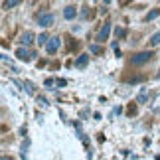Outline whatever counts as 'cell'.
<instances>
[{"mask_svg":"<svg viewBox=\"0 0 160 160\" xmlns=\"http://www.w3.org/2000/svg\"><path fill=\"white\" fill-rule=\"evenodd\" d=\"M24 87H26V91H28L30 95H34V85L30 83V81H24Z\"/></svg>","mask_w":160,"mask_h":160,"instance_id":"cell-17","label":"cell"},{"mask_svg":"<svg viewBox=\"0 0 160 160\" xmlns=\"http://www.w3.org/2000/svg\"><path fill=\"white\" fill-rule=\"evenodd\" d=\"M20 42H22L24 46H30V44L34 42V34H32V32H24L22 38H20Z\"/></svg>","mask_w":160,"mask_h":160,"instance_id":"cell-7","label":"cell"},{"mask_svg":"<svg viewBox=\"0 0 160 160\" xmlns=\"http://www.w3.org/2000/svg\"><path fill=\"white\" fill-rule=\"evenodd\" d=\"M152 58H154L152 52H138V53H134L131 58V63L132 65H144V63H148Z\"/></svg>","mask_w":160,"mask_h":160,"instance_id":"cell-1","label":"cell"},{"mask_svg":"<svg viewBox=\"0 0 160 160\" xmlns=\"http://www.w3.org/2000/svg\"><path fill=\"white\" fill-rule=\"evenodd\" d=\"M89 52H91V53H95V55H103V48H101V46H91V48H89Z\"/></svg>","mask_w":160,"mask_h":160,"instance_id":"cell-11","label":"cell"},{"mask_svg":"<svg viewBox=\"0 0 160 160\" xmlns=\"http://www.w3.org/2000/svg\"><path fill=\"white\" fill-rule=\"evenodd\" d=\"M48 42H50V38H48V34H40V38H38V44L40 46H48Z\"/></svg>","mask_w":160,"mask_h":160,"instance_id":"cell-13","label":"cell"},{"mask_svg":"<svg viewBox=\"0 0 160 160\" xmlns=\"http://www.w3.org/2000/svg\"><path fill=\"white\" fill-rule=\"evenodd\" d=\"M34 52H30V50H26V48H18L16 50V58L18 59H22V61H30V59H34Z\"/></svg>","mask_w":160,"mask_h":160,"instance_id":"cell-3","label":"cell"},{"mask_svg":"<svg viewBox=\"0 0 160 160\" xmlns=\"http://www.w3.org/2000/svg\"><path fill=\"white\" fill-rule=\"evenodd\" d=\"M115 34H117V38H125V36H127L125 28H117V30H115Z\"/></svg>","mask_w":160,"mask_h":160,"instance_id":"cell-18","label":"cell"},{"mask_svg":"<svg viewBox=\"0 0 160 160\" xmlns=\"http://www.w3.org/2000/svg\"><path fill=\"white\" fill-rule=\"evenodd\" d=\"M81 16H83V18H87V16H91V10H89V6H85V8H83V12H81Z\"/></svg>","mask_w":160,"mask_h":160,"instance_id":"cell-19","label":"cell"},{"mask_svg":"<svg viewBox=\"0 0 160 160\" xmlns=\"http://www.w3.org/2000/svg\"><path fill=\"white\" fill-rule=\"evenodd\" d=\"M109 34H111V22H105V24H103V28L99 30V34H97V40L105 42V40H109Z\"/></svg>","mask_w":160,"mask_h":160,"instance_id":"cell-4","label":"cell"},{"mask_svg":"<svg viewBox=\"0 0 160 160\" xmlns=\"http://www.w3.org/2000/svg\"><path fill=\"white\" fill-rule=\"evenodd\" d=\"M87 61H89L87 53H85V55H79V58H77V61H75V65H77V67H85V65H87Z\"/></svg>","mask_w":160,"mask_h":160,"instance_id":"cell-8","label":"cell"},{"mask_svg":"<svg viewBox=\"0 0 160 160\" xmlns=\"http://www.w3.org/2000/svg\"><path fill=\"white\" fill-rule=\"evenodd\" d=\"M38 22H40V26H44V28H50L52 24L55 22V16L52 14V12H46V14H40Z\"/></svg>","mask_w":160,"mask_h":160,"instance_id":"cell-2","label":"cell"},{"mask_svg":"<svg viewBox=\"0 0 160 160\" xmlns=\"http://www.w3.org/2000/svg\"><path fill=\"white\" fill-rule=\"evenodd\" d=\"M58 48H59V38H58V36H53V38H50V42H48L46 50H48V53H55V52H58Z\"/></svg>","mask_w":160,"mask_h":160,"instance_id":"cell-5","label":"cell"},{"mask_svg":"<svg viewBox=\"0 0 160 160\" xmlns=\"http://www.w3.org/2000/svg\"><path fill=\"white\" fill-rule=\"evenodd\" d=\"M146 95H148V93H146V89L142 87V89H140V95H138V103H144L146 101Z\"/></svg>","mask_w":160,"mask_h":160,"instance_id":"cell-16","label":"cell"},{"mask_svg":"<svg viewBox=\"0 0 160 160\" xmlns=\"http://www.w3.org/2000/svg\"><path fill=\"white\" fill-rule=\"evenodd\" d=\"M158 79H160V71H158Z\"/></svg>","mask_w":160,"mask_h":160,"instance_id":"cell-20","label":"cell"},{"mask_svg":"<svg viewBox=\"0 0 160 160\" xmlns=\"http://www.w3.org/2000/svg\"><path fill=\"white\" fill-rule=\"evenodd\" d=\"M18 4H20V0H8V2H4L2 6H4V10H10V8H14Z\"/></svg>","mask_w":160,"mask_h":160,"instance_id":"cell-9","label":"cell"},{"mask_svg":"<svg viewBox=\"0 0 160 160\" xmlns=\"http://www.w3.org/2000/svg\"><path fill=\"white\" fill-rule=\"evenodd\" d=\"M150 109H152V111H158V109H160V93H158V95L154 97V101H152Z\"/></svg>","mask_w":160,"mask_h":160,"instance_id":"cell-10","label":"cell"},{"mask_svg":"<svg viewBox=\"0 0 160 160\" xmlns=\"http://www.w3.org/2000/svg\"><path fill=\"white\" fill-rule=\"evenodd\" d=\"M158 44H160V32H156V34L150 38V46H158Z\"/></svg>","mask_w":160,"mask_h":160,"instance_id":"cell-14","label":"cell"},{"mask_svg":"<svg viewBox=\"0 0 160 160\" xmlns=\"http://www.w3.org/2000/svg\"><path fill=\"white\" fill-rule=\"evenodd\" d=\"M160 14V10H152V12H148V14H146V22H150V20H154V18Z\"/></svg>","mask_w":160,"mask_h":160,"instance_id":"cell-15","label":"cell"},{"mask_svg":"<svg viewBox=\"0 0 160 160\" xmlns=\"http://www.w3.org/2000/svg\"><path fill=\"white\" fill-rule=\"evenodd\" d=\"M127 115H128V117H134V115H137V105H134V103H131V105H128Z\"/></svg>","mask_w":160,"mask_h":160,"instance_id":"cell-12","label":"cell"},{"mask_svg":"<svg viewBox=\"0 0 160 160\" xmlns=\"http://www.w3.org/2000/svg\"><path fill=\"white\" fill-rule=\"evenodd\" d=\"M75 14H77V10H75V6H65V10H63V16L67 18V20H71V18H75Z\"/></svg>","mask_w":160,"mask_h":160,"instance_id":"cell-6","label":"cell"}]
</instances>
